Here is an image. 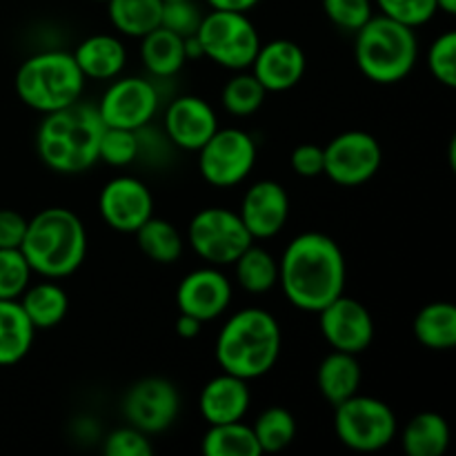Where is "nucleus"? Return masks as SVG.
Segmentation results:
<instances>
[{
    "label": "nucleus",
    "instance_id": "f257e3e1",
    "mask_svg": "<svg viewBox=\"0 0 456 456\" xmlns=\"http://www.w3.org/2000/svg\"><path fill=\"white\" fill-rule=\"evenodd\" d=\"M346 254L332 236L303 232L294 236L279 261V285L289 305L303 312L323 310L346 294Z\"/></svg>",
    "mask_w": 456,
    "mask_h": 456
},
{
    "label": "nucleus",
    "instance_id": "f03ea898",
    "mask_svg": "<svg viewBox=\"0 0 456 456\" xmlns=\"http://www.w3.org/2000/svg\"><path fill=\"white\" fill-rule=\"evenodd\" d=\"M102 129L105 123L92 102L76 101L62 110L45 114L36 132L38 159L52 172L65 176L87 172L98 163Z\"/></svg>",
    "mask_w": 456,
    "mask_h": 456
},
{
    "label": "nucleus",
    "instance_id": "7ed1b4c3",
    "mask_svg": "<svg viewBox=\"0 0 456 456\" xmlns=\"http://www.w3.org/2000/svg\"><path fill=\"white\" fill-rule=\"evenodd\" d=\"M283 332L274 314L261 307H243L223 323L214 356L223 372L254 381L279 363Z\"/></svg>",
    "mask_w": 456,
    "mask_h": 456
},
{
    "label": "nucleus",
    "instance_id": "20e7f679",
    "mask_svg": "<svg viewBox=\"0 0 456 456\" xmlns=\"http://www.w3.org/2000/svg\"><path fill=\"white\" fill-rule=\"evenodd\" d=\"M22 256L43 279H67L87 256V230L78 214L67 208H47L27 221Z\"/></svg>",
    "mask_w": 456,
    "mask_h": 456
},
{
    "label": "nucleus",
    "instance_id": "39448f33",
    "mask_svg": "<svg viewBox=\"0 0 456 456\" xmlns=\"http://www.w3.org/2000/svg\"><path fill=\"white\" fill-rule=\"evenodd\" d=\"M361 74L377 85H395L412 74L419 61L417 29L383 13H374L354 38Z\"/></svg>",
    "mask_w": 456,
    "mask_h": 456
},
{
    "label": "nucleus",
    "instance_id": "423d86ee",
    "mask_svg": "<svg viewBox=\"0 0 456 456\" xmlns=\"http://www.w3.org/2000/svg\"><path fill=\"white\" fill-rule=\"evenodd\" d=\"M85 80L69 52L47 49L18 67L16 94L29 110L52 114L83 98Z\"/></svg>",
    "mask_w": 456,
    "mask_h": 456
},
{
    "label": "nucleus",
    "instance_id": "0eeeda50",
    "mask_svg": "<svg viewBox=\"0 0 456 456\" xmlns=\"http://www.w3.org/2000/svg\"><path fill=\"white\" fill-rule=\"evenodd\" d=\"M196 38L203 49V58H209L218 67L230 71L249 69L261 47V36L248 13L223 12V9H212L205 13Z\"/></svg>",
    "mask_w": 456,
    "mask_h": 456
},
{
    "label": "nucleus",
    "instance_id": "6e6552de",
    "mask_svg": "<svg viewBox=\"0 0 456 456\" xmlns=\"http://www.w3.org/2000/svg\"><path fill=\"white\" fill-rule=\"evenodd\" d=\"M334 432L354 452H379L396 439L399 423L390 405L374 396H354L334 405Z\"/></svg>",
    "mask_w": 456,
    "mask_h": 456
},
{
    "label": "nucleus",
    "instance_id": "1a4fd4ad",
    "mask_svg": "<svg viewBox=\"0 0 456 456\" xmlns=\"http://www.w3.org/2000/svg\"><path fill=\"white\" fill-rule=\"evenodd\" d=\"M187 239L196 256L216 267L232 265L254 243L239 212L225 208H205L196 212L190 221Z\"/></svg>",
    "mask_w": 456,
    "mask_h": 456
},
{
    "label": "nucleus",
    "instance_id": "9d476101",
    "mask_svg": "<svg viewBox=\"0 0 456 456\" xmlns=\"http://www.w3.org/2000/svg\"><path fill=\"white\" fill-rule=\"evenodd\" d=\"M199 172L212 187H236L256 165V141L240 127H218L199 151Z\"/></svg>",
    "mask_w": 456,
    "mask_h": 456
},
{
    "label": "nucleus",
    "instance_id": "9b49d317",
    "mask_svg": "<svg viewBox=\"0 0 456 456\" xmlns=\"http://www.w3.org/2000/svg\"><path fill=\"white\" fill-rule=\"evenodd\" d=\"M323 176L341 187L365 185L377 176L383 163L381 142L363 129H350L334 136L323 147Z\"/></svg>",
    "mask_w": 456,
    "mask_h": 456
},
{
    "label": "nucleus",
    "instance_id": "f8f14e48",
    "mask_svg": "<svg viewBox=\"0 0 456 456\" xmlns=\"http://www.w3.org/2000/svg\"><path fill=\"white\" fill-rule=\"evenodd\" d=\"M160 105L159 89L151 80L141 76H116L110 87L102 92L98 102L105 127H123L132 132H142L156 116Z\"/></svg>",
    "mask_w": 456,
    "mask_h": 456
},
{
    "label": "nucleus",
    "instance_id": "ddd939ff",
    "mask_svg": "<svg viewBox=\"0 0 456 456\" xmlns=\"http://www.w3.org/2000/svg\"><path fill=\"white\" fill-rule=\"evenodd\" d=\"M178 412H181V395L176 386L163 377H145L125 392V421L145 435H160L172 428Z\"/></svg>",
    "mask_w": 456,
    "mask_h": 456
},
{
    "label": "nucleus",
    "instance_id": "4468645a",
    "mask_svg": "<svg viewBox=\"0 0 456 456\" xmlns=\"http://www.w3.org/2000/svg\"><path fill=\"white\" fill-rule=\"evenodd\" d=\"M316 314L321 334L332 350L359 356L372 346L374 319L368 307L356 298L341 294Z\"/></svg>",
    "mask_w": 456,
    "mask_h": 456
},
{
    "label": "nucleus",
    "instance_id": "2eb2a0df",
    "mask_svg": "<svg viewBox=\"0 0 456 456\" xmlns=\"http://www.w3.org/2000/svg\"><path fill=\"white\" fill-rule=\"evenodd\" d=\"M98 209L111 230L134 234L147 218L154 216V196L141 178L116 176L101 190Z\"/></svg>",
    "mask_w": 456,
    "mask_h": 456
},
{
    "label": "nucleus",
    "instance_id": "dca6fc26",
    "mask_svg": "<svg viewBox=\"0 0 456 456\" xmlns=\"http://www.w3.org/2000/svg\"><path fill=\"white\" fill-rule=\"evenodd\" d=\"M232 297V281L216 265L187 272L176 288L178 312L196 316L203 323L221 319L230 307Z\"/></svg>",
    "mask_w": 456,
    "mask_h": 456
},
{
    "label": "nucleus",
    "instance_id": "f3484780",
    "mask_svg": "<svg viewBox=\"0 0 456 456\" xmlns=\"http://www.w3.org/2000/svg\"><path fill=\"white\" fill-rule=\"evenodd\" d=\"M239 216L254 240L274 239L289 218V196L281 183L256 181L245 190Z\"/></svg>",
    "mask_w": 456,
    "mask_h": 456
},
{
    "label": "nucleus",
    "instance_id": "a211bd4d",
    "mask_svg": "<svg viewBox=\"0 0 456 456\" xmlns=\"http://www.w3.org/2000/svg\"><path fill=\"white\" fill-rule=\"evenodd\" d=\"M163 127L165 136L178 150L199 151L218 129V118L214 107L205 98L185 94L174 98L167 105Z\"/></svg>",
    "mask_w": 456,
    "mask_h": 456
},
{
    "label": "nucleus",
    "instance_id": "6ab92c4d",
    "mask_svg": "<svg viewBox=\"0 0 456 456\" xmlns=\"http://www.w3.org/2000/svg\"><path fill=\"white\" fill-rule=\"evenodd\" d=\"M305 67L307 58L301 45L288 38H276L270 43H261L249 71L256 76L267 94H281L289 92L301 83Z\"/></svg>",
    "mask_w": 456,
    "mask_h": 456
},
{
    "label": "nucleus",
    "instance_id": "aec40b11",
    "mask_svg": "<svg viewBox=\"0 0 456 456\" xmlns=\"http://www.w3.org/2000/svg\"><path fill=\"white\" fill-rule=\"evenodd\" d=\"M248 383L245 379L227 372L209 379L199 396V412L203 421L208 426L243 421L252 403V392Z\"/></svg>",
    "mask_w": 456,
    "mask_h": 456
},
{
    "label": "nucleus",
    "instance_id": "412c9836",
    "mask_svg": "<svg viewBox=\"0 0 456 456\" xmlns=\"http://www.w3.org/2000/svg\"><path fill=\"white\" fill-rule=\"evenodd\" d=\"M71 56L85 78L92 80H114L127 65V49L114 34L87 36L80 40Z\"/></svg>",
    "mask_w": 456,
    "mask_h": 456
},
{
    "label": "nucleus",
    "instance_id": "4be33fe9",
    "mask_svg": "<svg viewBox=\"0 0 456 456\" xmlns=\"http://www.w3.org/2000/svg\"><path fill=\"white\" fill-rule=\"evenodd\" d=\"M319 392L330 405H338L354 396L361 386V365L354 354L332 350L316 370Z\"/></svg>",
    "mask_w": 456,
    "mask_h": 456
},
{
    "label": "nucleus",
    "instance_id": "5701e85b",
    "mask_svg": "<svg viewBox=\"0 0 456 456\" xmlns=\"http://www.w3.org/2000/svg\"><path fill=\"white\" fill-rule=\"evenodd\" d=\"M141 61L154 78H174L187 62L185 38L156 27L141 38Z\"/></svg>",
    "mask_w": 456,
    "mask_h": 456
},
{
    "label": "nucleus",
    "instance_id": "b1692460",
    "mask_svg": "<svg viewBox=\"0 0 456 456\" xmlns=\"http://www.w3.org/2000/svg\"><path fill=\"white\" fill-rule=\"evenodd\" d=\"M18 303H20L22 312H25L27 319L36 330L56 328L58 323L65 321L67 312H69L67 292L52 279L27 285Z\"/></svg>",
    "mask_w": 456,
    "mask_h": 456
},
{
    "label": "nucleus",
    "instance_id": "393cba45",
    "mask_svg": "<svg viewBox=\"0 0 456 456\" xmlns=\"http://www.w3.org/2000/svg\"><path fill=\"white\" fill-rule=\"evenodd\" d=\"M36 328L22 312L20 303L0 298V368L16 365L29 354Z\"/></svg>",
    "mask_w": 456,
    "mask_h": 456
},
{
    "label": "nucleus",
    "instance_id": "a878e982",
    "mask_svg": "<svg viewBox=\"0 0 456 456\" xmlns=\"http://www.w3.org/2000/svg\"><path fill=\"white\" fill-rule=\"evenodd\" d=\"M412 332L428 350H452L456 346V307L448 301L428 303L414 316Z\"/></svg>",
    "mask_w": 456,
    "mask_h": 456
},
{
    "label": "nucleus",
    "instance_id": "bb28decb",
    "mask_svg": "<svg viewBox=\"0 0 456 456\" xmlns=\"http://www.w3.org/2000/svg\"><path fill=\"white\" fill-rule=\"evenodd\" d=\"M408 456H444L450 445V426L439 412L414 414L401 435Z\"/></svg>",
    "mask_w": 456,
    "mask_h": 456
},
{
    "label": "nucleus",
    "instance_id": "cd10ccee",
    "mask_svg": "<svg viewBox=\"0 0 456 456\" xmlns=\"http://www.w3.org/2000/svg\"><path fill=\"white\" fill-rule=\"evenodd\" d=\"M163 0H107V16L118 34L142 38L160 27Z\"/></svg>",
    "mask_w": 456,
    "mask_h": 456
},
{
    "label": "nucleus",
    "instance_id": "c85d7f7f",
    "mask_svg": "<svg viewBox=\"0 0 456 456\" xmlns=\"http://www.w3.org/2000/svg\"><path fill=\"white\" fill-rule=\"evenodd\" d=\"M236 283L249 294H267L279 285V261L265 248L249 245L234 263Z\"/></svg>",
    "mask_w": 456,
    "mask_h": 456
},
{
    "label": "nucleus",
    "instance_id": "c756f323",
    "mask_svg": "<svg viewBox=\"0 0 456 456\" xmlns=\"http://www.w3.org/2000/svg\"><path fill=\"white\" fill-rule=\"evenodd\" d=\"M200 452L205 456H261V445L254 436L252 426L243 421L218 423L209 426L200 441Z\"/></svg>",
    "mask_w": 456,
    "mask_h": 456
},
{
    "label": "nucleus",
    "instance_id": "7c9ffc66",
    "mask_svg": "<svg viewBox=\"0 0 456 456\" xmlns=\"http://www.w3.org/2000/svg\"><path fill=\"white\" fill-rule=\"evenodd\" d=\"M134 234L141 252L159 265H172L183 256V236L165 218H147Z\"/></svg>",
    "mask_w": 456,
    "mask_h": 456
},
{
    "label": "nucleus",
    "instance_id": "2f4dec72",
    "mask_svg": "<svg viewBox=\"0 0 456 456\" xmlns=\"http://www.w3.org/2000/svg\"><path fill=\"white\" fill-rule=\"evenodd\" d=\"M265 96V87L258 83L256 76L249 69H243L234 71V76L227 80L221 92V102L227 114L236 116V118H248L261 110Z\"/></svg>",
    "mask_w": 456,
    "mask_h": 456
},
{
    "label": "nucleus",
    "instance_id": "473e14b6",
    "mask_svg": "<svg viewBox=\"0 0 456 456\" xmlns=\"http://www.w3.org/2000/svg\"><path fill=\"white\" fill-rule=\"evenodd\" d=\"M252 432L261 445V452H281L297 439V419L289 410L272 405L258 414L252 423Z\"/></svg>",
    "mask_w": 456,
    "mask_h": 456
},
{
    "label": "nucleus",
    "instance_id": "72a5a7b5",
    "mask_svg": "<svg viewBox=\"0 0 456 456\" xmlns=\"http://www.w3.org/2000/svg\"><path fill=\"white\" fill-rule=\"evenodd\" d=\"M141 156V136L138 132L123 127H105L98 145V160L111 167H127Z\"/></svg>",
    "mask_w": 456,
    "mask_h": 456
},
{
    "label": "nucleus",
    "instance_id": "f704fd0d",
    "mask_svg": "<svg viewBox=\"0 0 456 456\" xmlns=\"http://www.w3.org/2000/svg\"><path fill=\"white\" fill-rule=\"evenodd\" d=\"M31 267L20 249H0V298L18 301L31 283Z\"/></svg>",
    "mask_w": 456,
    "mask_h": 456
},
{
    "label": "nucleus",
    "instance_id": "c9c22d12",
    "mask_svg": "<svg viewBox=\"0 0 456 456\" xmlns=\"http://www.w3.org/2000/svg\"><path fill=\"white\" fill-rule=\"evenodd\" d=\"M323 12L338 29L356 34L374 16V0H323Z\"/></svg>",
    "mask_w": 456,
    "mask_h": 456
},
{
    "label": "nucleus",
    "instance_id": "e433bc0d",
    "mask_svg": "<svg viewBox=\"0 0 456 456\" xmlns=\"http://www.w3.org/2000/svg\"><path fill=\"white\" fill-rule=\"evenodd\" d=\"M428 69L445 87H456V34L445 31L428 49Z\"/></svg>",
    "mask_w": 456,
    "mask_h": 456
},
{
    "label": "nucleus",
    "instance_id": "4c0bfd02",
    "mask_svg": "<svg viewBox=\"0 0 456 456\" xmlns=\"http://www.w3.org/2000/svg\"><path fill=\"white\" fill-rule=\"evenodd\" d=\"M383 16H390L403 25L419 29L436 16V0H374Z\"/></svg>",
    "mask_w": 456,
    "mask_h": 456
},
{
    "label": "nucleus",
    "instance_id": "58836bf2",
    "mask_svg": "<svg viewBox=\"0 0 456 456\" xmlns=\"http://www.w3.org/2000/svg\"><path fill=\"white\" fill-rule=\"evenodd\" d=\"M203 16L205 13L200 12L196 0H167V3H163L160 27L174 31L181 38H190L199 31Z\"/></svg>",
    "mask_w": 456,
    "mask_h": 456
},
{
    "label": "nucleus",
    "instance_id": "ea45409f",
    "mask_svg": "<svg viewBox=\"0 0 456 456\" xmlns=\"http://www.w3.org/2000/svg\"><path fill=\"white\" fill-rule=\"evenodd\" d=\"M102 452L107 456H150L154 452V445L150 435L136 430L134 426H125L107 435Z\"/></svg>",
    "mask_w": 456,
    "mask_h": 456
},
{
    "label": "nucleus",
    "instance_id": "a19ab883",
    "mask_svg": "<svg viewBox=\"0 0 456 456\" xmlns=\"http://www.w3.org/2000/svg\"><path fill=\"white\" fill-rule=\"evenodd\" d=\"M289 165H292V172L303 178L323 176V169H325L323 147L312 145V142H303V145L294 147L292 154H289Z\"/></svg>",
    "mask_w": 456,
    "mask_h": 456
},
{
    "label": "nucleus",
    "instance_id": "79ce46f5",
    "mask_svg": "<svg viewBox=\"0 0 456 456\" xmlns=\"http://www.w3.org/2000/svg\"><path fill=\"white\" fill-rule=\"evenodd\" d=\"M27 218L16 209H0V249H20Z\"/></svg>",
    "mask_w": 456,
    "mask_h": 456
},
{
    "label": "nucleus",
    "instance_id": "37998d69",
    "mask_svg": "<svg viewBox=\"0 0 456 456\" xmlns=\"http://www.w3.org/2000/svg\"><path fill=\"white\" fill-rule=\"evenodd\" d=\"M203 321H199L196 316H190V314H178L176 323H174V328H176V334L181 338H196L200 334V330H203Z\"/></svg>",
    "mask_w": 456,
    "mask_h": 456
},
{
    "label": "nucleus",
    "instance_id": "c03bdc74",
    "mask_svg": "<svg viewBox=\"0 0 456 456\" xmlns=\"http://www.w3.org/2000/svg\"><path fill=\"white\" fill-rule=\"evenodd\" d=\"M209 9H223V12H240L248 13L249 9L256 7L261 0H205Z\"/></svg>",
    "mask_w": 456,
    "mask_h": 456
},
{
    "label": "nucleus",
    "instance_id": "a18cd8bd",
    "mask_svg": "<svg viewBox=\"0 0 456 456\" xmlns=\"http://www.w3.org/2000/svg\"><path fill=\"white\" fill-rule=\"evenodd\" d=\"M436 9L448 16H454L456 13V0H436Z\"/></svg>",
    "mask_w": 456,
    "mask_h": 456
},
{
    "label": "nucleus",
    "instance_id": "49530a36",
    "mask_svg": "<svg viewBox=\"0 0 456 456\" xmlns=\"http://www.w3.org/2000/svg\"><path fill=\"white\" fill-rule=\"evenodd\" d=\"M96 3H107V0H96Z\"/></svg>",
    "mask_w": 456,
    "mask_h": 456
},
{
    "label": "nucleus",
    "instance_id": "de8ad7c7",
    "mask_svg": "<svg viewBox=\"0 0 456 456\" xmlns=\"http://www.w3.org/2000/svg\"><path fill=\"white\" fill-rule=\"evenodd\" d=\"M163 3H167V0H163Z\"/></svg>",
    "mask_w": 456,
    "mask_h": 456
}]
</instances>
